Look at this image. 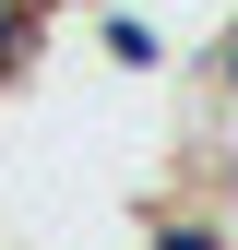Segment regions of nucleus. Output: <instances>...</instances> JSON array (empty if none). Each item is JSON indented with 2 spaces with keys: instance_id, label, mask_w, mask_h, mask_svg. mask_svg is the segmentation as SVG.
<instances>
[{
  "instance_id": "f257e3e1",
  "label": "nucleus",
  "mask_w": 238,
  "mask_h": 250,
  "mask_svg": "<svg viewBox=\"0 0 238 250\" xmlns=\"http://www.w3.org/2000/svg\"><path fill=\"white\" fill-rule=\"evenodd\" d=\"M96 60H107L119 83H155V72H167V12H131V0H107V12H96Z\"/></svg>"
},
{
  "instance_id": "f03ea898",
  "label": "nucleus",
  "mask_w": 238,
  "mask_h": 250,
  "mask_svg": "<svg viewBox=\"0 0 238 250\" xmlns=\"http://www.w3.org/2000/svg\"><path fill=\"white\" fill-rule=\"evenodd\" d=\"M226 36H238V12H226Z\"/></svg>"
}]
</instances>
